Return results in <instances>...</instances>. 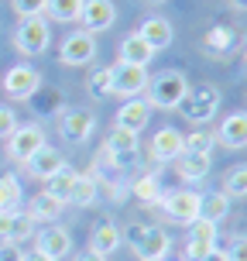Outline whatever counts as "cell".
<instances>
[{
  "mask_svg": "<svg viewBox=\"0 0 247 261\" xmlns=\"http://www.w3.org/2000/svg\"><path fill=\"white\" fill-rule=\"evenodd\" d=\"M189 93V79L179 69H169V72H158L155 79H148V90H144V100L151 110H175L182 103V96Z\"/></svg>",
  "mask_w": 247,
  "mask_h": 261,
  "instance_id": "cell-1",
  "label": "cell"
},
{
  "mask_svg": "<svg viewBox=\"0 0 247 261\" xmlns=\"http://www.w3.org/2000/svg\"><path fill=\"white\" fill-rule=\"evenodd\" d=\"M193 127H206L209 120L216 117L220 110V90L213 83H199V86H189V93L182 96V103L175 107Z\"/></svg>",
  "mask_w": 247,
  "mask_h": 261,
  "instance_id": "cell-2",
  "label": "cell"
},
{
  "mask_svg": "<svg viewBox=\"0 0 247 261\" xmlns=\"http://www.w3.org/2000/svg\"><path fill=\"white\" fill-rule=\"evenodd\" d=\"M127 248L134 251L138 261H165L172 248V237L161 227H148V223H130L127 227Z\"/></svg>",
  "mask_w": 247,
  "mask_h": 261,
  "instance_id": "cell-3",
  "label": "cell"
},
{
  "mask_svg": "<svg viewBox=\"0 0 247 261\" xmlns=\"http://www.w3.org/2000/svg\"><path fill=\"white\" fill-rule=\"evenodd\" d=\"M48 45H52V28L45 17H21L17 28H14V48L28 59H35V55L48 52Z\"/></svg>",
  "mask_w": 247,
  "mask_h": 261,
  "instance_id": "cell-4",
  "label": "cell"
},
{
  "mask_svg": "<svg viewBox=\"0 0 247 261\" xmlns=\"http://www.w3.org/2000/svg\"><path fill=\"white\" fill-rule=\"evenodd\" d=\"M199 199L203 196L196 193V189H175V193H161V213L169 217L172 223H182V227H189V223L199 220Z\"/></svg>",
  "mask_w": 247,
  "mask_h": 261,
  "instance_id": "cell-5",
  "label": "cell"
},
{
  "mask_svg": "<svg viewBox=\"0 0 247 261\" xmlns=\"http://www.w3.org/2000/svg\"><path fill=\"white\" fill-rule=\"evenodd\" d=\"M106 165H114V169H127L138 162V134H130L124 127H114L106 134L103 141V155H100Z\"/></svg>",
  "mask_w": 247,
  "mask_h": 261,
  "instance_id": "cell-6",
  "label": "cell"
},
{
  "mask_svg": "<svg viewBox=\"0 0 247 261\" xmlns=\"http://www.w3.org/2000/svg\"><path fill=\"white\" fill-rule=\"evenodd\" d=\"M114 69V90H110V96H120V100H134V96H141L144 90H148V65H110Z\"/></svg>",
  "mask_w": 247,
  "mask_h": 261,
  "instance_id": "cell-7",
  "label": "cell"
},
{
  "mask_svg": "<svg viewBox=\"0 0 247 261\" xmlns=\"http://www.w3.org/2000/svg\"><path fill=\"white\" fill-rule=\"evenodd\" d=\"M96 59V38H93L90 31H72V35H65L62 48H59V62L62 65H90Z\"/></svg>",
  "mask_w": 247,
  "mask_h": 261,
  "instance_id": "cell-8",
  "label": "cell"
},
{
  "mask_svg": "<svg viewBox=\"0 0 247 261\" xmlns=\"http://www.w3.org/2000/svg\"><path fill=\"white\" fill-rule=\"evenodd\" d=\"M41 144H48V141H45V130H41L38 124H17V130L7 138V155H11L14 162L24 165Z\"/></svg>",
  "mask_w": 247,
  "mask_h": 261,
  "instance_id": "cell-9",
  "label": "cell"
},
{
  "mask_svg": "<svg viewBox=\"0 0 247 261\" xmlns=\"http://www.w3.org/2000/svg\"><path fill=\"white\" fill-rule=\"evenodd\" d=\"M38 86H41V76H38V69H31V65H14L4 76V93L11 100H35Z\"/></svg>",
  "mask_w": 247,
  "mask_h": 261,
  "instance_id": "cell-10",
  "label": "cell"
},
{
  "mask_svg": "<svg viewBox=\"0 0 247 261\" xmlns=\"http://www.w3.org/2000/svg\"><path fill=\"white\" fill-rule=\"evenodd\" d=\"M117 21V7H114V0H83V11H79V24L83 31H106V28H114Z\"/></svg>",
  "mask_w": 247,
  "mask_h": 261,
  "instance_id": "cell-11",
  "label": "cell"
},
{
  "mask_svg": "<svg viewBox=\"0 0 247 261\" xmlns=\"http://www.w3.org/2000/svg\"><path fill=\"white\" fill-rule=\"evenodd\" d=\"M240 38H244L240 28H234V24H213L206 35L199 38V45H203V52H206V55L223 59V55H230L237 45H240Z\"/></svg>",
  "mask_w": 247,
  "mask_h": 261,
  "instance_id": "cell-12",
  "label": "cell"
},
{
  "mask_svg": "<svg viewBox=\"0 0 247 261\" xmlns=\"http://www.w3.org/2000/svg\"><path fill=\"white\" fill-rule=\"evenodd\" d=\"M216 144H223L227 151H237V148H247V110H234L220 120V127L213 130Z\"/></svg>",
  "mask_w": 247,
  "mask_h": 261,
  "instance_id": "cell-13",
  "label": "cell"
},
{
  "mask_svg": "<svg viewBox=\"0 0 247 261\" xmlns=\"http://www.w3.org/2000/svg\"><path fill=\"white\" fill-rule=\"evenodd\" d=\"M189 227H193V230L185 237V261H199L216 248V223L196 220V223H189Z\"/></svg>",
  "mask_w": 247,
  "mask_h": 261,
  "instance_id": "cell-14",
  "label": "cell"
},
{
  "mask_svg": "<svg viewBox=\"0 0 247 261\" xmlns=\"http://www.w3.org/2000/svg\"><path fill=\"white\" fill-rule=\"evenodd\" d=\"M35 251L38 254H45V258H65L69 251H72V234L65 230V227H48V230H38V237H35Z\"/></svg>",
  "mask_w": 247,
  "mask_h": 261,
  "instance_id": "cell-15",
  "label": "cell"
},
{
  "mask_svg": "<svg viewBox=\"0 0 247 261\" xmlns=\"http://www.w3.org/2000/svg\"><path fill=\"white\" fill-rule=\"evenodd\" d=\"M148 120H151V107L144 96H134V100H124V107L117 110V124L114 127H124L130 134H141L148 127Z\"/></svg>",
  "mask_w": 247,
  "mask_h": 261,
  "instance_id": "cell-16",
  "label": "cell"
},
{
  "mask_svg": "<svg viewBox=\"0 0 247 261\" xmlns=\"http://www.w3.org/2000/svg\"><path fill=\"white\" fill-rule=\"evenodd\" d=\"M93 114L90 110H65L62 117H59V130H62V138L69 144H83L86 138L93 134Z\"/></svg>",
  "mask_w": 247,
  "mask_h": 261,
  "instance_id": "cell-17",
  "label": "cell"
},
{
  "mask_svg": "<svg viewBox=\"0 0 247 261\" xmlns=\"http://www.w3.org/2000/svg\"><path fill=\"white\" fill-rule=\"evenodd\" d=\"M134 31H138V35L148 41V48H151V52H161V48H169L172 41H175V31H172V24L165 21V17H158V14L144 17V21L134 28Z\"/></svg>",
  "mask_w": 247,
  "mask_h": 261,
  "instance_id": "cell-18",
  "label": "cell"
},
{
  "mask_svg": "<svg viewBox=\"0 0 247 261\" xmlns=\"http://www.w3.org/2000/svg\"><path fill=\"white\" fill-rule=\"evenodd\" d=\"M213 169V155H196V151H182L175 158V172L182 182H203Z\"/></svg>",
  "mask_w": 247,
  "mask_h": 261,
  "instance_id": "cell-19",
  "label": "cell"
},
{
  "mask_svg": "<svg viewBox=\"0 0 247 261\" xmlns=\"http://www.w3.org/2000/svg\"><path fill=\"white\" fill-rule=\"evenodd\" d=\"M148 148H151V158H155V162H175V158L182 155V134L175 127H161L155 138H151Z\"/></svg>",
  "mask_w": 247,
  "mask_h": 261,
  "instance_id": "cell-20",
  "label": "cell"
},
{
  "mask_svg": "<svg viewBox=\"0 0 247 261\" xmlns=\"http://www.w3.org/2000/svg\"><path fill=\"white\" fill-rule=\"evenodd\" d=\"M155 52L148 48V41L138 35V31H130L127 38H120V48H117V62L124 65H151Z\"/></svg>",
  "mask_w": 247,
  "mask_h": 261,
  "instance_id": "cell-21",
  "label": "cell"
},
{
  "mask_svg": "<svg viewBox=\"0 0 247 261\" xmlns=\"http://www.w3.org/2000/svg\"><path fill=\"white\" fill-rule=\"evenodd\" d=\"M31 237V217L21 210H0V241H24Z\"/></svg>",
  "mask_w": 247,
  "mask_h": 261,
  "instance_id": "cell-22",
  "label": "cell"
},
{
  "mask_svg": "<svg viewBox=\"0 0 247 261\" xmlns=\"http://www.w3.org/2000/svg\"><path fill=\"white\" fill-rule=\"evenodd\" d=\"M79 172L72 169V165H59V169L45 179V196H52V199H59V203H65L69 206V193H72V182H76Z\"/></svg>",
  "mask_w": 247,
  "mask_h": 261,
  "instance_id": "cell-23",
  "label": "cell"
},
{
  "mask_svg": "<svg viewBox=\"0 0 247 261\" xmlns=\"http://www.w3.org/2000/svg\"><path fill=\"white\" fill-rule=\"evenodd\" d=\"M59 165H62V155H59L55 148H48V144H41L38 151H35V155L24 162L28 175H31V179H41V182H45V179H48V175H52Z\"/></svg>",
  "mask_w": 247,
  "mask_h": 261,
  "instance_id": "cell-24",
  "label": "cell"
},
{
  "mask_svg": "<svg viewBox=\"0 0 247 261\" xmlns=\"http://www.w3.org/2000/svg\"><path fill=\"white\" fill-rule=\"evenodd\" d=\"M65 210V203H59V199H52V196H45V193H38V196H31V203H28V217H31V223H52V220H59V213Z\"/></svg>",
  "mask_w": 247,
  "mask_h": 261,
  "instance_id": "cell-25",
  "label": "cell"
},
{
  "mask_svg": "<svg viewBox=\"0 0 247 261\" xmlns=\"http://www.w3.org/2000/svg\"><path fill=\"white\" fill-rule=\"evenodd\" d=\"M117 248H120V230L114 227V223H100V227L93 230V237H90V251L100 254V258H110Z\"/></svg>",
  "mask_w": 247,
  "mask_h": 261,
  "instance_id": "cell-26",
  "label": "cell"
},
{
  "mask_svg": "<svg viewBox=\"0 0 247 261\" xmlns=\"http://www.w3.org/2000/svg\"><path fill=\"white\" fill-rule=\"evenodd\" d=\"M227 213H230V196L209 193V196H203V199H199V220L223 223V220H227Z\"/></svg>",
  "mask_w": 247,
  "mask_h": 261,
  "instance_id": "cell-27",
  "label": "cell"
},
{
  "mask_svg": "<svg viewBox=\"0 0 247 261\" xmlns=\"http://www.w3.org/2000/svg\"><path fill=\"white\" fill-rule=\"evenodd\" d=\"M96 196H100L96 179H93L90 172H79L76 182H72V193H69V203H72V206H93V203H96Z\"/></svg>",
  "mask_w": 247,
  "mask_h": 261,
  "instance_id": "cell-28",
  "label": "cell"
},
{
  "mask_svg": "<svg viewBox=\"0 0 247 261\" xmlns=\"http://www.w3.org/2000/svg\"><path fill=\"white\" fill-rule=\"evenodd\" d=\"M79 11H83V0H48V4H45L48 21H59V24L79 21Z\"/></svg>",
  "mask_w": 247,
  "mask_h": 261,
  "instance_id": "cell-29",
  "label": "cell"
},
{
  "mask_svg": "<svg viewBox=\"0 0 247 261\" xmlns=\"http://www.w3.org/2000/svg\"><path fill=\"white\" fill-rule=\"evenodd\" d=\"M134 196L141 199V203H148V206H155L158 199H161V182H158V175H151V172H141V179H134Z\"/></svg>",
  "mask_w": 247,
  "mask_h": 261,
  "instance_id": "cell-30",
  "label": "cell"
},
{
  "mask_svg": "<svg viewBox=\"0 0 247 261\" xmlns=\"http://www.w3.org/2000/svg\"><path fill=\"white\" fill-rule=\"evenodd\" d=\"M213 144H216L213 130H209V127H196L189 138H182V151H196V155H213Z\"/></svg>",
  "mask_w": 247,
  "mask_h": 261,
  "instance_id": "cell-31",
  "label": "cell"
},
{
  "mask_svg": "<svg viewBox=\"0 0 247 261\" xmlns=\"http://www.w3.org/2000/svg\"><path fill=\"white\" fill-rule=\"evenodd\" d=\"M110 90H114V69H110V65L93 69V72H90V93L96 96V100H106Z\"/></svg>",
  "mask_w": 247,
  "mask_h": 261,
  "instance_id": "cell-32",
  "label": "cell"
},
{
  "mask_svg": "<svg viewBox=\"0 0 247 261\" xmlns=\"http://www.w3.org/2000/svg\"><path fill=\"white\" fill-rule=\"evenodd\" d=\"M223 196H247V165H234L223 175Z\"/></svg>",
  "mask_w": 247,
  "mask_h": 261,
  "instance_id": "cell-33",
  "label": "cell"
},
{
  "mask_svg": "<svg viewBox=\"0 0 247 261\" xmlns=\"http://www.w3.org/2000/svg\"><path fill=\"white\" fill-rule=\"evenodd\" d=\"M21 203V182L17 175H4L0 179V210H14Z\"/></svg>",
  "mask_w": 247,
  "mask_h": 261,
  "instance_id": "cell-34",
  "label": "cell"
},
{
  "mask_svg": "<svg viewBox=\"0 0 247 261\" xmlns=\"http://www.w3.org/2000/svg\"><path fill=\"white\" fill-rule=\"evenodd\" d=\"M45 4L48 0H11L17 17H45Z\"/></svg>",
  "mask_w": 247,
  "mask_h": 261,
  "instance_id": "cell-35",
  "label": "cell"
},
{
  "mask_svg": "<svg viewBox=\"0 0 247 261\" xmlns=\"http://www.w3.org/2000/svg\"><path fill=\"white\" fill-rule=\"evenodd\" d=\"M223 254H227V261H247V234H234L227 241Z\"/></svg>",
  "mask_w": 247,
  "mask_h": 261,
  "instance_id": "cell-36",
  "label": "cell"
},
{
  "mask_svg": "<svg viewBox=\"0 0 247 261\" xmlns=\"http://www.w3.org/2000/svg\"><path fill=\"white\" fill-rule=\"evenodd\" d=\"M14 130H17V114H14L11 107H0V141L11 138Z\"/></svg>",
  "mask_w": 247,
  "mask_h": 261,
  "instance_id": "cell-37",
  "label": "cell"
},
{
  "mask_svg": "<svg viewBox=\"0 0 247 261\" xmlns=\"http://www.w3.org/2000/svg\"><path fill=\"white\" fill-rule=\"evenodd\" d=\"M0 261H24V251L17 241H0Z\"/></svg>",
  "mask_w": 247,
  "mask_h": 261,
  "instance_id": "cell-38",
  "label": "cell"
},
{
  "mask_svg": "<svg viewBox=\"0 0 247 261\" xmlns=\"http://www.w3.org/2000/svg\"><path fill=\"white\" fill-rule=\"evenodd\" d=\"M199 261H227V254H223L220 248H213V251L206 254V258H199Z\"/></svg>",
  "mask_w": 247,
  "mask_h": 261,
  "instance_id": "cell-39",
  "label": "cell"
},
{
  "mask_svg": "<svg viewBox=\"0 0 247 261\" xmlns=\"http://www.w3.org/2000/svg\"><path fill=\"white\" fill-rule=\"evenodd\" d=\"M76 261H106V258H100V254H93V251H83Z\"/></svg>",
  "mask_w": 247,
  "mask_h": 261,
  "instance_id": "cell-40",
  "label": "cell"
},
{
  "mask_svg": "<svg viewBox=\"0 0 247 261\" xmlns=\"http://www.w3.org/2000/svg\"><path fill=\"white\" fill-rule=\"evenodd\" d=\"M24 261H52V258H45V254H38V251H31V254H24Z\"/></svg>",
  "mask_w": 247,
  "mask_h": 261,
  "instance_id": "cell-41",
  "label": "cell"
},
{
  "mask_svg": "<svg viewBox=\"0 0 247 261\" xmlns=\"http://www.w3.org/2000/svg\"><path fill=\"white\" fill-rule=\"evenodd\" d=\"M227 4H230L234 11H247V0H227Z\"/></svg>",
  "mask_w": 247,
  "mask_h": 261,
  "instance_id": "cell-42",
  "label": "cell"
},
{
  "mask_svg": "<svg viewBox=\"0 0 247 261\" xmlns=\"http://www.w3.org/2000/svg\"><path fill=\"white\" fill-rule=\"evenodd\" d=\"M148 4H161V0H148Z\"/></svg>",
  "mask_w": 247,
  "mask_h": 261,
  "instance_id": "cell-43",
  "label": "cell"
},
{
  "mask_svg": "<svg viewBox=\"0 0 247 261\" xmlns=\"http://www.w3.org/2000/svg\"><path fill=\"white\" fill-rule=\"evenodd\" d=\"M244 62H247V52H244Z\"/></svg>",
  "mask_w": 247,
  "mask_h": 261,
  "instance_id": "cell-44",
  "label": "cell"
},
{
  "mask_svg": "<svg viewBox=\"0 0 247 261\" xmlns=\"http://www.w3.org/2000/svg\"><path fill=\"white\" fill-rule=\"evenodd\" d=\"M165 261H169V258H165Z\"/></svg>",
  "mask_w": 247,
  "mask_h": 261,
  "instance_id": "cell-45",
  "label": "cell"
}]
</instances>
